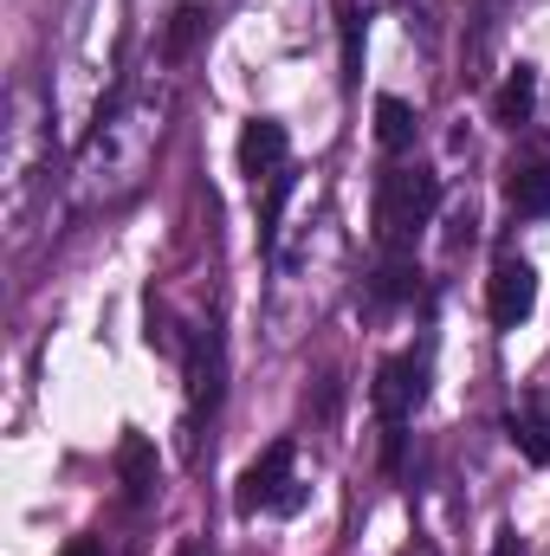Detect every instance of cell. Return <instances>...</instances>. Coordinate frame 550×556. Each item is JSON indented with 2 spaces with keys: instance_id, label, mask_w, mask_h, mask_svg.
I'll return each instance as SVG.
<instances>
[{
  "instance_id": "11",
  "label": "cell",
  "mask_w": 550,
  "mask_h": 556,
  "mask_svg": "<svg viewBox=\"0 0 550 556\" xmlns=\"http://www.w3.org/2000/svg\"><path fill=\"white\" fill-rule=\"evenodd\" d=\"M376 142H383L389 155H402L414 142V111L402 98H376Z\"/></svg>"
},
{
  "instance_id": "13",
  "label": "cell",
  "mask_w": 550,
  "mask_h": 556,
  "mask_svg": "<svg viewBox=\"0 0 550 556\" xmlns=\"http://www.w3.org/2000/svg\"><path fill=\"white\" fill-rule=\"evenodd\" d=\"M505 433H512V446H518L532 466H550V427L538 415H512L505 420Z\"/></svg>"
},
{
  "instance_id": "16",
  "label": "cell",
  "mask_w": 550,
  "mask_h": 556,
  "mask_svg": "<svg viewBox=\"0 0 550 556\" xmlns=\"http://www.w3.org/2000/svg\"><path fill=\"white\" fill-rule=\"evenodd\" d=\"M65 556H104V544H98V538H72V544H65Z\"/></svg>"
},
{
  "instance_id": "9",
  "label": "cell",
  "mask_w": 550,
  "mask_h": 556,
  "mask_svg": "<svg viewBox=\"0 0 550 556\" xmlns=\"http://www.w3.org/2000/svg\"><path fill=\"white\" fill-rule=\"evenodd\" d=\"M532 104H538V72H532V65H518V72L499 85V98H492V124L518 130V124L532 117Z\"/></svg>"
},
{
  "instance_id": "8",
  "label": "cell",
  "mask_w": 550,
  "mask_h": 556,
  "mask_svg": "<svg viewBox=\"0 0 550 556\" xmlns=\"http://www.w3.org/2000/svg\"><path fill=\"white\" fill-rule=\"evenodd\" d=\"M117 479H124V498H130V505H142V498L155 492V446H149L142 433H130V440L117 446Z\"/></svg>"
},
{
  "instance_id": "6",
  "label": "cell",
  "mask_w": 550,
  "mask_h": 556,
  "mask_svg": "<svg viewBox=\"0 0 550 556\" xmlns=\"http://www.w3.org/2000/svg\"><path fill=\"white\" fill-rule=\"evenodd\" d=\"M285 149H291V142H285V124L253 117V124L240 130V175H247L253 188H260V181H273L278 168H291V162H285Z\"/></svg>"
},
{
  "instance_id": "10",
  "label": "cell",
  "mask_w": 550,
  "mask_h": 556,
  "mask_svg": "<svg viewBox=\"0 0 550 556\" xmlns=\"http://www.w3.org/2000/svg\"><path fill=\"white\" fill-rule=\"evenodd\" d=\"M208 33V7L201 0H182L175 13H168V33H162V59H188V46Z\"/></svg>"
},
{
  "instance_id": "3",
  "label": "cell",
  "mask_w": 550,
  "mask_h": 556,
  "mask_svg": "<svg viewBox=\"0 0 550 556\" xmlns=\"http://www.w3.org/2000/svg\"><path fill=\"white\" fill-rule=\"evenodd\" d=\"M486 311H492L499 330H518V324L538 311V273H532L525 260H499L492 278H486Z\"/></svg>"
},
{
  "instance_id": "1",
  "label": "cell",
  "mask_w": 550,
  "mask_h": 556,
  "mask_svg": "<svg viewBox=\"0 0 550 556\" xmlns=\"http://www.w3.org/2000/svg\"><path fill=\"white\" fill-rule=\"evenodd\" d=\"M434 207H440V175L434 168H389L383 181H376V233H383V247L389 253H402L414 233L434 220Z\"/></svg>"
},
{
  "instance_id": "2",
  "label": "cell",
  "mask_w": 550,
  "mask_h": 556,
  "mask_svg": "<svg viewBox=\"0 0 550 556\" xmlns=\"http://www.w3.org/2000/svg\"><path fill=\"white\" fill-rule=\"evenodd\" d=\"M304 479H291V440H273L247 472H240V511H278V518H291V511H304Z\"/></svg>"
},
{
  "instance_id": "15",
  "label": "cell",
  "mask_w": 550,
  "mask_h": 556,
  "mask_svg": "<svg viewBox=\"0 0 550 556\" xmlns=\"http://www.w3.org/2000/svg\"><path fill=\"white\" fill-rule=\"evenodd\" d=\"M291 188H298V175H291V168H278L273 181H266V201H260V240H273V233H278V214H285Z\"/></svg>"
},
{
  "instance_id": "7",
  "label": "cell",
  "mask_w": 550,
  "mask_h": 556,
  "mask_svg": "<svg viewBox=\"0 0 550 556\" xmlns=\"http://www.w3.org/2000/svg\"><path fill=\"white\" fill-rule=\"evenodd\" d=\"M505 201L518 207V214H550V162H512L505 168Z\"/></svg>"
},
{
  "instance_id": "14",
  "label": "cell",
  "mask_w": 550,
  "mask_h": 556,
  "mask_svg": "<svg viewBox=\"0 0 550 556\" xmlns=\"http://www.w3.org/2000/svg\"><path fill=\"white\" fill-rule=\"evenodd\" d=\"M414 285H421V266H414L409 253H389L383 260V273H376V298H414Z\"/></svg>"
},
{
  "instance_id": "12",
  "label": "cell",
  "mask_w": 550,
  "mask_h": 556,
  "mask_svg": "<svg viewBox=\"0 0 550 556\" xmlns=\"http://www.w3.org/2000/svg\"><path fill=\"white\" fill-rule=\"evenodd\" d=\"M337 33H343V85L363 78V20H357V0H337Z\"/></svg>"
},
{
  "instance_id": "4",
  "label": "cell",
  "mask_w": 550,
  "mask_h": 556,
  "mask_svg": "<svg viewBox=\"0 0 550 556\" xmlns=\"http://www.w3.org/2000/svg\"><path fill=\"white\" fill-rule=\"evenodd\" d=\"M421 395H427V363L421 356H389L376 369V415L389 420V427H402L421 408Z\"/></svg>"
},
{
  "instance_id": "5",
  "label": "cell",
  "mask_w": 550,
  "mask_h": 556,
  "mask_svg": "<svg viewBox=\"0 0 550 556\" xmlns=\"http://www.w3.org/2000/svg\"><path fill=\"white\" fill-rule=\"evenodd\" d=\"M221 389H227L221 330H195V343H188V402H195V415H214L221 408Z\"/></svg>"
}]
</instances>
